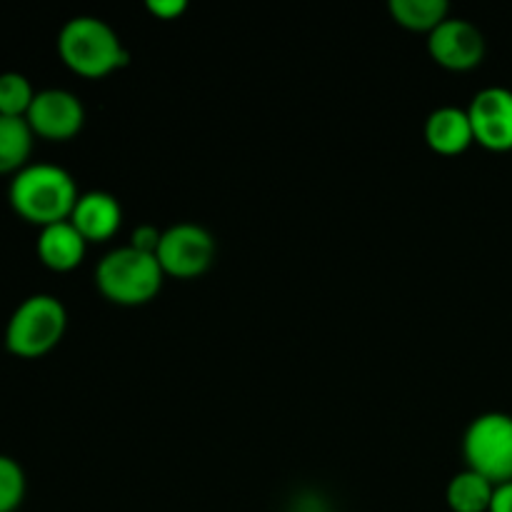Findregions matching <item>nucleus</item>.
Wrapping results in <instances>:
<instances>
[{
    "instance_id": "obj_15",
    "label": "nucleus",
    "mask_w": 512,
    "mask_h": 512,
    "mask_svg": "<svg viewBox=\"0 0 512 512\" xmlns=\"http://www.w3.org/2000/svg\"><path fill=\"white\" fill-rule=\"evenodd\" d=\"M388 10L400 28L425 35L450 18L448 0H390Z\"/></svg>"
},
{
    "instance_id": "obj_6",
    "label": "nucleus",
    "mask_w": 512,
    "mask_h": 512,
    "mask_svg": "<svg viewBox=\"0 0 512 512\" xmlns=\"http://www.w3.org/2000/svg\"><path fill=\"white\" fill-rule=\"evenodd\" d=\"M215 250H218L215 238L208 228L183 220V223L163 228L155 258H158L165 278L193 280L208 273L215 260Z\"/></svg>"
},
{
    "instance_id": "obj_11",
    "label": "nucleus",
    "mask_w": 512,
    "mask_h": 512,
    "mask_svg": "<svg viewBox=\"0 0 512 512\" xmlns=\"http://www.w3.org/2000/svg\"><path fill=\"white\" fill-rule=\"evenodd\" d=\"M425 143L438 155H463L475 143L473 123H470L468 108L458 105H440L425 120Z\"/></svg>"
},
{
    "instance_id": "obj_17",
    "label": "nucleus",
    "mask_w": 512,
    "mask_h": 512,
    "mask_svg": "<svg viewBox=\"0 0 512 512\" xmlns=\"http://www.w3.org/2000/svg\"><path fill=\"white\" fill-rule=\"evenodd\" d=\"M28 480L23 468L10 455H0V512H15L23 505Z\"/></svg>"
},
{
    "instance_id": "obj_16",
    "label": "nucleus",
    "mask_w": 512,
    "mask_h": 512,
    "mask_svg": "<svg viewBox=\"0 0 512 512\" xmlns=\"http://www.w3.org/2000/svg\"><path fill=\"white\" fill-rule=\"evenodd\" d=\"M35 93L30 78H25L18 70H8V73H0V115H8V118H25L33 105Z\"/></svg>"
},
{
    "instance_id": "obj_20",
    "label": "nucleus",
    "mask_w": 512,
    "mask_h": 512,
    "mask_svg": "<svg viewBox=\"0 0 512 512\" xmlns=\"http://www.w3.org/2000/svg\"><path fill=\"white\" fill-rule=\"evenodd\" d=\"M488 512H512V483L495 485L493 503H490Z\"/></svg>"
},
{
    "instance_id": "obj_4",
    "label": "nucleus",
    "mask_w": 512,
    "mask_h": 512,
    "mask_svg": "<svg viewBox=\"0 0 512 512\" xmlns=\"http://www.w3.org/2000/svg\"><path fill=\"white\" fill-rule=\"evenodd\" d=\"M68 328V310L63 300L50 293L28 295L5 325V348L10 355L35 360L58 348Z\"/></svg>"
},
{
    "instance_id": "obj_13",
    "label": "nucleus",
    "mask_w": 512,
    "mask_h": 512,
    "mask_svg": "<svg viewBox=\"0 0 512 512\" xmlns=\"http://www.w3.org/2000/svg\"><path fill=\"white\" fill-rule=\"evenodd\" d=\"M495 485L475 470H460L445 488V503L450 512H488L493 503Z\"/></svg>"
},
{
    "instance_id": "obj_14",
    "label": "nucleus",
    "mask_w": 512,
    "mask_h": 512,
    "mask_svg": "<svg viewBox=\"0 0 512 512\" xmlns=\"http://www.w3.org/2000/svg\"><path fill=\"white\" fill-rule=\"evenodd\" d=\"M35 135L25 118L0 115V175L18 173L28 165Z\"/></svg>"
},
{
    "instance_id": "obj_5",
    "label": "nucleus",
    "mask_w": 512,
    "mask_h": 512,
    "mask_svg": "<svg viewBox=\"0 0 512 512\" xmlns=\"http://www.w3.org/2000/svg\"><path fill=\"white\" fill-rule=\"evenodd\" d=\"M460 450L468 470L493 485L512 483V415L493 410L470 420Z\"/></svg>"
},
{
    "instance_id": "obj_7",
    "label": "nucleus",
    "mask_w": 512,
    "mask_h": 512,
    "mask_svg": "<svg viewBox=\"0 0 512 512\" xmlns=\"http://www.w3.org/2000/svg\"><path fill=\"white\" fill-rule=\"evenodd\" d=\"M25 120H28L35 138L50 140V143H65V140H73L83 130V100L65 88L38 90Z\"/></svg>"
},
{
    "instance_id": "obj_19",
    "label": "nucleus",
    "mask_w": 512,
    "mask_h": 512,
    "mask_svg": "<svg viewBox=\"0 0 512 512\" xmlns=\"http://www.w3.org/2000/svg\"><path fill=\"white\" fill-rule=\"evenodd\" d=\"M145 8L158 20H178L188 10V3L185 0H148Z\"/></svg>"
},
{
    "instance_id": "obj_1",
    "label": "nucleus",
    "mask_w": 512,
    "mask_h": 512,
    "mask_svg": "<svg viewBox=\"0 0 512 512\" xmlns=\"http://www.w3.org/2000/svg\"><path fill=\"white\" fill-rule=\"evenodd\" d=\"M78 198L73 175L53 163H28L13 175L8 188V203L15 215L38 228L70 220Z\"/></svg>"
},
{
    "instance_id": "obj_18",
    "label": "nucleus",
    "mask_w": 512,
    "mask_h": 512,
    "mask_svg": "<svg viewBox=\"0 0 512 512\" xmlns=\"http://www.w3.org/2000/svg\"><path fill=\"white\" fill-rule=\"evenodd\" d=\"M160 238H163V230H160L158 225L140 223L138 228L130 233V243L128 245H133V248L140 250V253L155 255V253H158Z\"/></svg>"
},
{
    "instance_id": "obj_10",
    "label": "nucleus",
    "mask_w": 512,
    "mask_h": 512,
    "mask_svg": "<svg viewBox=\"0 0 512 512\" xmlns=\"http://www.w3.org/2000/svg\"><path fill=\"white\" fill-rule=\"evenodd\" d=\"M70 223L88 240V245L105 243L123 225V205H120V200L113 193L88 190V193H80L78 203H75L73 213H70Z\"/></svg>"
},
{
    "instance_id": "obj_8",
    "label": "nucleus",
    "mask_w": 512,
    "mask_h": 512,
    "mask_svg": "<svg viewBox=\"0 0 512 512\" xmlns=\"http://www.w3.org/2000/svg\"><path fill=\"white\" fill-rule=\"evenodd\" d=\"M485 35L475 23L465 18H445L433 33L428 35V53L440 68L465 73L478 68L485 60Z\"/></svg>"
},
{
    "instance_id": "obj_3",
    "label": "nucleus",
    "mask_w": 512,
    "mask_h": 512,
    "mask_svg": "<svg viewBox=\"0 0 512 512\" xmlns=\"http://www.w3.org/2000/svg\"><path fill=\"white\" fill-rule=\"evenodd\" d=\"M165 273L158 258L140 253L133 245L110 250L95 265V288L113 305L138 308L158 298L163 290Z\"/></svg>"
},
{
    "instance_id": "obj_9",
    "label": "nucleus",
    "mask_w": 512,
    "mask_h": 512,
    "mask_svg": "<svg viewBox=\"0 0 512 512\" xmlns=\"http://www.w3.org/2000/svg\"><path fill=\"white\" fill-rule=\"evenodd\" d=\"M475 143L493 153L512 150V90L488 85L478 90L468 105Z\"/></svg>"
},
{
    "instance_id": "obj_12",
    "label": "nucleus",
    "mask_w": 512,
    "mask_h": 512,
    "mask_svg": "<svg viewBox=\"0 0 512 512\" xmlns=\"http://www.w3.org/2000/svg\"><path fill=\"white\" fill-rule=\"evenodd\" d=\"M38 260L53 273H70L78 268L88 253V240L78 233L70 220L40 228L38 243H35Z\"/></svg>"
},
{
    "instance_id": "obj_2",
    "label": "nucleus",
    "mask_w": 512,
    "mask_h": 512,
    "mask_svg": "<svg viewBox=\"0 0 512 512\" xmlns=\"http://www.w3.org/2000/svg\"><path fill=\"white\" fill-rule=\"evenodd\" d=\"M58 55L80 78L98 80L115 73L130 60L118 30L98 15H75L58 33Z\"/></svg>"
}]
</instances>
